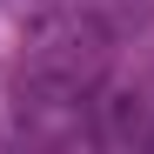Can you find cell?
<instances>
[{"instance_id":"obj_1","label":"cell","mask_w":154,"mask_h":154,"mask_svg":"<svg viewBox=\"0 0 154 154\" xmlns=\"http://www.w3.org/2000/svg\"><path fill=\"white\" fill-rule=\"evenodd\" d=\"M114 47L121 34L107 27L100 14L74 7H34L27 14V34H20V60H14V87H20V107H81V100L100 87V74L114 67Z\"/></svg>"},{"instance_id":"obj_2","label":"cell","mask_w":154,"mask_h":154,"mask_svg":"<svg viewBox=\"0 0 154 154\" xmlns=\"http://www.w3.org/2000/svg\"><path fill=\"white\" fill-rule=\"evenodd\" d=\"M87 114H94L87 134L100 147H114V154L154 147V54L127 60V67H107L100 87L87 94Z\"/></svg>"}]
</instances>
